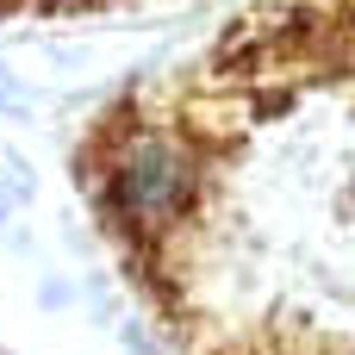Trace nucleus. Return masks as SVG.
I'll use <instances>...</instances> for the list:
<instances>
[{
	"label": "nucleus",
	"mask_w": 355,
	"mask_h": 355,
	"mask_svg": "<svg viewBox=\"0 0 355 355\" xmlns=\"http://www.w3.org/2000/svg\"><path fill=\"white\" fill-rule=\"evenodd\" d=\"M100 187L187 355H355V0L237 25Z\"/></svg>",
	"instance_id": "nucleus-1"
}]
</instances>
